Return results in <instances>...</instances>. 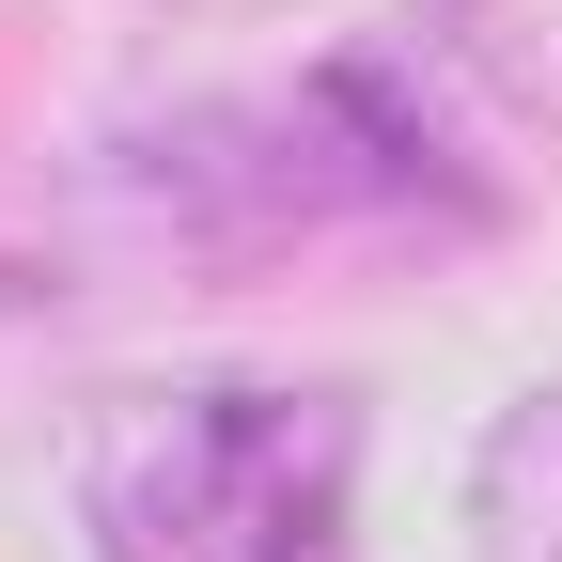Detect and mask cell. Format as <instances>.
<instances>
[{
  "mask_svg": "<svg viewBox=\"0 0 562 562\" xmlns=\"http://www.w3.org/2000/svg\"><path fill=\"white\" fill-rule=\"evenodd\" d=\"M63 469L94 562H360V406L328 375H125Z\"/></svg>",
  "mask_w": 562,
  "mask_h": 562,
  "instance_id": "1",
  "label": "cell"
},
{
  "mask_svg": "<svg viewBox=\"0 0 562 562\" xmlns=\"http://www.w3.org/2000/svg\"><path fill=\"white\" fill-rule=\"evenodd\" d=\"M140 188H157V220L188 250H297L328 220H484V188H453V140L406 110L391 63H313L297 94H235V110H188L157 125V157H140Z\"/></svg>",
  "mask_w": 562,
  "mask_h": 562,
  "instance_id": "2",
  "label": "cell"
},
{
  "mask_svg": "<svg viewBox=\"0 0 562 562\" xmlns=\"http://www.w3.org/2000/svg\"><path fill=\"white\" fill-rule=\"evenodd\" d=\"M406 32L438 79H469L484 110L562 125V0H406Z\"/></svg>",
  "mask_w": 562,
  "mask_h": 562,
  "instance_id": "3",
  "label": "cell"
},
{
  "mask_svg": "<svg viewBox=\"0 0 562 562\" xmlns=\"http://www.w3.org/2000/svg\"><path fill=\"white\" fill-rule=\"evenodd\" d=\"M469 562H562V391H516L469 453Z\"/></svg>",
  "mask_w": 562,
  "mask_h": 562,
  "instance_id": "4",
  "label": "cell"
},
{
  "mask_svg": "<svg viewBox=\"0 0 562 562\" xmlns=\"http://www.w3.org/2000/svg\"><path fill=\"white\" fill-rule=\"evenodd\" d=\"M157 16H281V0H157Z\"/></svg>",
  "mask_w": 562,
  "mask_h": 562,
  "instance_id": "5",
  "label": "cell"
}]
</instances>
